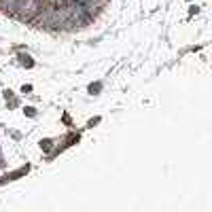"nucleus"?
<instances>
[{"label": "nucleus", "mask_w": 212, "mask_h": 212, "mask_svg": "<svg viewBox=\"0 0 212 212\" xmlns=\"http://www.w3.org/2000/svg\"><path fill=\"white\" fill-rule=\"evenodd\" d=\"M102 89V83H93V85H89V93H98Z\"/></svg>", "instance_id": "7ed1b4c3"}, {"label": "nucleus", "mask_w": 212, "mask_h": 212, "mask_svg": "<svg viewBox=\"0 0 212 212\" xmlns=\"http://www.w3.org/2000/svg\"><path fill=\"white\" fill-rule=\"evenodd\" d=\"M23 113L28 115V117H36V108H32V106H26V108H23Z\"/></svg>", "instance_id": "f03ea898"}, {"label": "nucleus", "mask_w": 212, "mask_h": 212, "mask_svg": "<svg viewBox=\"0 0 212 212\" xmlns=\"http://www.w3.org/2000/svg\"><path fill=\"white\" fill-rule=\"evenodd\" d=\"M19 64L32 68V66H34V61H32V57H30V55H19Z\"/></svg>", "instance_id": "f257e3e1"}]
</instances>
